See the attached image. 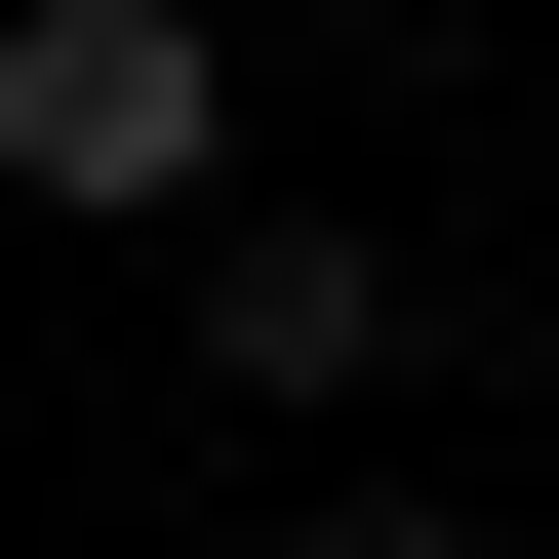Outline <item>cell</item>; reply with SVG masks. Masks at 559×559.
Wrapping results in <instances>:
<instances>
[{
    "label": "cell",
    "mask_w": 559,
    "mask_h": 559,
    "mask_svg": "<svg viewBox=\"0 0 559 559\" xmlns=\"http://www.w3.org/2000/svg\"><path fill=\"white\" fill-rule=\"evenodd\" d=\"M200 360L240 400H400V240L360 200H200Z\"/></svg>",
    "instance_id": "2"
},
{
    "label": "cell",
    "mask_w": 559,
    "mask_h": 559,
    "mask_svg": "<svg viewBox=\"0 0 559 559\" xmlns=\"http://www.w3.org/2000/svg\"><path fill=\"white\" fill-rule=\"evenodd\" d=\"M0 200L200 240V200H240V40H200V0H0Z\"/></svg>",
    "instance_id": "1"
},
{
    "label": "cell",
    "mask_w": 559,
    "mask_h": 559,
    "mask_svg": "<svg viewBox=\"0 0 559 559\" xmlns=\"http://www.w3.org/2000/svg\"><path fill=\"white\" fill-rule=\"evenodd\" d=\"M280 559H520L479 479H280Z\"/></svg>",
    "instance_id": "3"
}]
</instances>
